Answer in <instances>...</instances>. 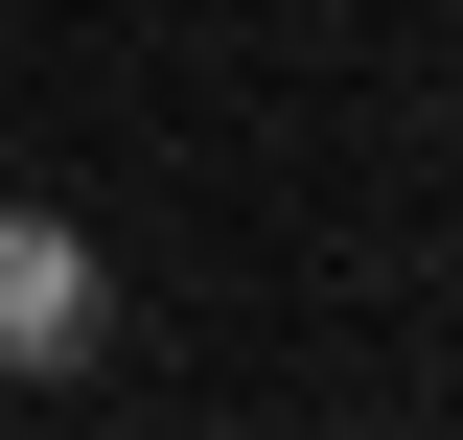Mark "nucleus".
<instances>
[{
  "label": "nucleus",
  "instance_id": "1",
  "mask_svg": "<svg viewBox=\"0 0 463 440\" xmlns=\"http://www.w3.org/2000/svg\"><path fill=\"white\" fill-rule=\"evenodd\" d=\"M93 325H116L93 232L70 209H0V371H93Z\"/></svg>",
  "mask_w": 463,
  "mask_h": 440
}]
</instances>
